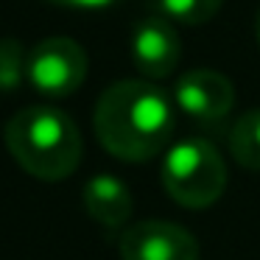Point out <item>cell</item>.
I'll list each match as a JSON object with an SVG mask.
<instances>
[{
	"instance_id": "obj_1",
	"label": "cell",
	"mask_w": 260,
	"mask_h": 260,
	"mask_svg": "<svg viewBox=\"0 0 260 260\" xmlns=\"http://www.w3.org/2000/svg\"><path fill=\"white\" fill-rule=\"evenodd\" d=\"M92 126L98 143L112 157L123 162H146L162 154L174 137V101L151 81H115L98 98Z\"/></svg>"
},
{
	"instance_id": "obj_2",
	"label": "cell",
	"mask_w": 260,
	"mask_h": 260,
	"mask_svg": "<svg viewBox=\"0 0 260 260\" xmlns=\"http://www.w3.org/2000/svg\"><path fill=\"white\" fill-rule=\"evenodd\" d=\"M6 146L20 168L42 182L68 179L84 151L79 126L56 107L20 109L6 126Z\"/></svg>"
},
{
	"instance_id": "obj_3",
	"label": "cell",
	"mask_w": 260,
	"mask_h": 260,
	"mask_svg": "<svg viewBox=\"0 0 260 260\" xmlns=\"http://www.w3.org/2000/svg\"><path fill=\"white\" fill-rule=\"evenodd\" d=\"M162 187L176 204L190 210L210 207L221 199L226 187V165L213 143L202 137L179 140L165 151Z\"/></svg>"
},
{
	"instance_id": "obj_4",
	"label": "cell",
	"mask_w": 260,
	"mask_h": 260,
	"mask_svg": "<svg viewBox=\"0 0 260 260\" xmlns=\"http://www.w3.org/2000/svg\"><path fill=\"white\" fill-rule=\"evenodd\" d=\"M87 79V53L70 37H48L28 53V81L48 98L73 95Z\"/></svg>"
},
{
	"instance_id": "obj_5",
	"label": "cell",
	"mask_w": 260,
	"mask_h": 260,
	"mask_svg": "<svg viewBox=\"0 0 260 260\" xmlns=\"http://www.w3.org/2000/svg\"><path fill=\"white\" fill-rule=\"evenodd\" d=\"M174 104L193 123L210 126L230 115L235 104V87L218 70H187L174 87Z\"/></svg>"
},
{
	"instance_id": "obj_6",
	"label": "cell",
	"mask_w": 260,
	"mask_h": 260,
	"mask_svg": "<svg viewBox=\"0 0 260 260\" xmlns=\"http://www.w3.org/2000/svg\"><path fill=\"white\" fill-rule=\"evenodd\" d=\"M120 260H199L190 230L171 221H140L120 235Z\"/></svg>"
},
{
	"instance_id": "obj_7",
	"label": "cell",
	"mask_w": 260,
	"mask_h": 260,
	"mask_svg": "<svg viewBox=\"0 0 260 260\" xmlns=\"http://www.w3.org/2000/svg\"><path fill=\"white\" fill-rule=\"evenodd\" d=\"M182 56L179 34L174 31V25L162 17H148L135 28L132 37V59L135 68L140 70L146 79L157 81L165 79L176 70Z\"/></svg>"
},
{
	"instance_id": "obj_8",
	"label": "cell",
	"mask_w": 260,
	"mask_h": 260,
	"mask_svg": "<svg viewBox=\"0 0 260 260\" xmlns=\"http://www.w3.org/2000/svg\"><path fill=\"white\" fill-rule=\"evenodd\" d=\"M81 199H84V210L90 213V218L98 221L101 226H107V230L123 226L132 218V210H135L126 182H120L118 176H109V174L92 176L84 185V196Z\"/></svg>"
},
{
	"instance_id": "obj_9",
	"label": "cell",
	"mask_w": 260,
	"mask_h": 260,
	"mask_svg": "<svg viewBox=\"0 0 260 260\" xmlns=\"http://www.w3.org/2000/svg\"><path fill=\"white\" fill-rule=\"evenodd\" d=\"M230 151L246 171H260V109H249L232 123Z\"/></svg>"
},
{
	"instance_id": "obj_10",
	"label": "cell",
	"mask_w": 260,
	"mask_h": 260,
	"mask_svg": "<svg viewBox=\"0 0 260 260\" xmlns=\"http://www.w3.org/2000/svg\"><path fill=\"white\" fill-rule=\"evenodd\" d=\"M28 79V53L23 42L3 37L0 40V92L17 90Z\"/></svg>"
},
{
	"instance_id": "obj_11",
	"label": "cell",
	"mask_w": 260,
	"mask_h": 260,
	"mask_svg": "<svg viewBox=\"0 0 260 260\" xmlns=\"http://www.w3.org/2000/svg\"><path fill=\"white\" fill-rule=\"evenodd\" d=\"M224 0H159L165 17L182 25H204L215 17Z\"/></svg>"
},
{
	"instance_id": "obj_12",
	"label": "cell",
	"mask_w": 260,
	"mask_h": 260,
	"mask_svg": "<svg viewBox=\"0 0 260 260\" xmlns=\"http://www.w3.org/2000/svg\"><path fill=\"white\" fill-rule=\"evenodd\" d=\"M51 3H62V6H76V9H101V6H109L112 0H51Z\"/></svg>"
},
{
	"instance_id": "obj_13",
	"label": "cell",
	"mask_w": 260,
	"mask_h": 260,
	"mask_svg": "<svg viewBox=\"0 0 260 260\" xmlns=\"http://www.w3.org/2000/svg\"><path fill=\"white\" fill-rule=\"evenodd\" d=\"M254 37H257V45H260V9H257V17H254Z\"/></svg>"
}]
</instances>
